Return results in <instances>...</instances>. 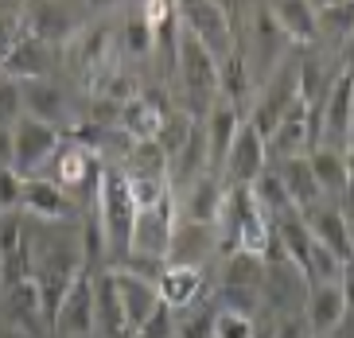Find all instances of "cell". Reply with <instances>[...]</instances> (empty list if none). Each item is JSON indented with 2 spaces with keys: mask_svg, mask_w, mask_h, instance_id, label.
<instances>
[{
  "mask_svg": "<svg viewBox=\"0 0 354 338\" xmlns=\"http://www.w3.org/2000/svg\"><path fill=\"white\" fill-rule=\"evenodd\" d=\"M308 164L315 171V183L331 195H346V156L335 152V148H312L308 152Z\"/></svg>",
  "mask_w": 354,
  "mask_h": 338,
  "instance_id": "484cf974",
  "label": "cell"
},
{
  "mask_svg": "<svg viewBox=\"0 0 354 338\" xmlns=\"http://www.w3.org/2000/svg\"><path fill=\"white\" fill-rule=\"evenodd\" d=\"M315 28L319 35H331L335 43H346L354 35V4H327L315 12Z\"/></svg>",
  "mask_w": 354,
  "mask_h": 338,
  "instance_id": "f1b7e54d",
  "label": "cell"
},
{
  "mask_svg": "<svg viewBox=\"0 0 354 338\" xmlns=\"http://www.w3.org/2000/svg\"><path fill=\"white\" fill-rule=\"evenodd\" d=\"M0 167H12V129L0 124Z\"/></svg>",
  "mask_w": 354,
  "mask_h": 338,
  "instance_id": "8d00e7d4",
  "label": "cell"
},
{
  "mask_svg": "<svg viewBox=\"0 0 354 338\" xmlns=\"http://www.w3.org/2000/svg\"><path fill=\"white\" fill-rule=\"evenodd\" d=\"M269 338H308V319H300V315H288L281 323V327L272 330Z\"/></svg>",
  "mask_w": 354,
  "mask_h": 338,
  "instance_id": "d590c367",
  "label": "cell"
},
{
  "mask_svg": "<svg viewBox=\"0 0 354 338\" xmlns=\"http://www.w3.org/2000/svg\"><path fill=\"white\" fill-rule=\"evenodd\" d=\"M265 280V261L257 253H230L226 256V272H222V288H245L257 292Z\"/></svg>",
  "mask_w": 354,
  "mask_h": 338,
  "instance_id": "4316f807",
  "label": "cell"
},
{
  "mask_svg": "<svg viewBox=\"0 0 354 338\" xmlns=\"http://www.w3.org/2000/svg\"><path fill=\"white\" fill-rule=\"evenodd\" d=\"M94 315H97V335L102 338H133L125 323V311H121V299H117V284L113 272L102 268L94 272Z\"/></svg>",
  "mask_w": 354,
  "mask_h": 338,
  "instance_id": "d6986e66",
  "label": "cell"
},
{
  "mask_svg": "<svg viewBox=\"0 0 354 338\" xmlns=\"http://www.w3.org/2000/svg\"><path fill=\"white\" fill-rule=\"evenodd\" d=\"M156 288H160V299H164L171 311H183L195 303L198 288H203V272L198 268H187V265H164L156 276Z\"/></svg>",
  "mask_w": 354,
  "mask_h": 338,
  "instance_id": "7402d4cb",
  "label": "cell"
},
{
  "mask_svg": "<svg viewBox=\"0 0 354 338\" xmlns=\"http://www.w3.org/2000/svg\"><path fill=\"white\" fill-rule=\"evenodd\" d=\"M109 272H113L117 299H121L129 330H136L160 303H164V299H160V288H156V276H145V272H133V268H109Z\"/></svg>",
  "mask_w": 354,
  "mask_h": 338,
  "instance_id": "30bf717a",
  "label": "cell"
},
{
  "mask_svg": "<svg viewBox=\"0 0 354 338\" xmlns=\"http://www.w3.org/2000/svg\"><path fill=\"white\" fill-rule=\"evenodd\" d=\"M176 16H179V28L195 35L218 62L226 55H234V47H238L234 20H230V8L222 0H176Z\"/></svg>",
  "mask_w": 354,
  "mask_h": 338,
  "instance_id": "7a4b0ae2",
  "label": "cell"
},
{
  "mask_svg": "<svg viewBox=\"0 0 354 338\" xmlns=\"http://www.w3.org/2000/svg\"><path fill=\"white\" fill-rule=\"evenodd\" d=\"M354 121V78L339 74L323 97V105H312V129H319V148H346Z\"/></svg>",
  "mask_w": 354,
  "mask_h": 338,
  "instance_id": "3957f363",
  "label": "cell"
},
{
  "mask_svg": "<svg viewBox=\"0 0 354 338\" xmlns=\"http://www.w3.org/2000/svg\"><path fill=\"white\" fill-rule=\"evenodd\" d=\"M308 222V229H312V237L319 241L323 249H331V256L339 261V265H351L354 256V237H351V225H346V214L339 210V206H319L315 214L304 218Z\"/></svg>",
  "mask_w": 354,
  "mask_h": 338,
  "instance_id": "9a60e30c",
  "label": "cell"
},
{
  "mask_svg": "<svg viewBox=\"0 0 354 338\" xmlns=\"http://www.w3.org/2000/svg\"><path fill=\"white\" fill-rule=\"evenodd\" d=\"M0 71L8 74V78H16V82H35V78H47V71H51V47L43 39H35L32 31H24L20 43L12 47V55L4 59V66Z\"/></svg>",
  "mask_w": 354,
  "mask_h": 338,
  "instance_id": "ffe728a7",
  "label": "cell"
},
{
  "mask_svg": "<svg viewBox=\"0 0 354 338\" xmlns=\"http://www.w3.org/2000/svg\"><path fill=\"white\" fill-rule=\"evenodd\" d=\"M133 338H176V311L167 308V303H160V308L133 330Z\"/></svg>",
  "mask_w": 354,
  "mask_h": 338,
  "instance_id": "1f68e13d",
  "label": "cell"
},
{
  "mask_svg": "<svg viewBox=\"0 0 354 338\" xmlns=\"http://www.w3.org/2000/svg\"><path fill=\"white\" fill-rule=\"evenodd\" d=\"M20 210L28 218H35V222H66V218L74 214V198L66 195L63 187H55L51 179H39V175H32V179H24V195H20Z\"/></svg>",
  "mask_w": 354,
  "mask_h": 338,
  "instance_id": "4fadbf2b",
  "label": "cell"
},
{
  "mask_svg": "<svg viewBox=\"0 0 354 338\" xmlns=\"http://www.w3.org/2000/svg\"><path fill=\"white\" fill-rule=\"evenodd\" d=\"M308 133H312V105L304 102V97H296V102L284 109L281 124L272 129V136L265 140V148H269V156H277V160H288V156H296L300 148H308Z\"/></svg>",
  "mask_w": 354,
  "mask_h": 338,
  "instance_id": "2e32d148",
  "label": "cell"
},
{
  "mask_svg": "<svg viewBox=\"0 0 354 338\" xmlns=\"http://www.w3.org/2000/svg\"><path fill=\"white\" fill-rule=\"evenodd\" d=\"M63 136L66 133L35 121V117H20V121L12 124V171L24 175V179H32L39 167L51 164V156L59 152Z\"/></svg>",
  "mask_w": 354,
  "mask_h": 338,
  "instance_id": "277c9868",
  "label": "cell"
},
{
  "mask_svg": "<svg viewBox=\"0 0 354 338\" xmlns=\"http://www.w3.org/2000/svg\"><path fill=\"white\" fill-rule=\"evenodd\" d=\"M335 4H354V0H335Z\"/></svg>",
  "mask_w": 354,
  "mask_h": 338,
  "instance_id": "60d3db41",
  "label": "cell"
},
{
  "mask_svg": "<svg viewBox=\"0 0 354 338\" xmlns=\"http://www.w3.org/2000/svg\"><path fill=\"white\" fill-rule=\"evenodd\" d=\"M327 4H335V0H312V8L319 12V8H327Z\"/></svg>",
  "mask_w": 354,
  "mask_h": 338,
  "instance_id": "ab89813d",
  "label": "cell"
},
{
  "mask_svg": "<svg viewBox=\"0 0 354 338\" xmlns=\"http://www.w3.org/2000/svg\"><path fill=\"white\" fill-rule=\"evenodd\" d=\"M253 198H257L261 210L269 214V222H277V218H284V214H292V210H296L277 171H261V179L253 183Z\"/></svg>",
  "mask_w": 354,
  "mask_h": 338,
  "instance_id": "83f0119b",
  "label": "cell"
},
{
  "mask_svg": "<svg viewBox=\"0 0 354 338\" xmlns=\"http://www.w3.org/2000/svg\"><path fill=\"white\" fill-rule=\"evenodd\" d=\"M24 117V86L0 71V124H16Z\"/></svg>",
  "mask_w": 354,
  "mask_h": 338,
  "instance_id": "f546056e",
  "label": "cell"
},
{
  "mask_svg": "<svg viewBox=\"0 0 354 338\" xmlns=\"http://www.w3.org/2000/svg\"><path fill=\"white\" fill-rule=\"evenodd\" d=\"M241 129V109H234L230 102H214L207 109V124H203V133H207V160H210V175H218L222 179V167H226V156H230V144L238 136Z\"/></svg>",
  "mask_w": 354,
  "mask_h": 338,
  "instance_id": "5bb4252c",
  "label": "cell"
},
{
  "mask_svg": "<svg viewBox=\"0 0 354 338\" xmlns=\"http://www.w3.org/2000/svg\"><path fill=\"white\" fill-rule=\"evenodd\" d=\"M97 330V315H94V272H82V276L71 284L66 299L59 303V315L51 323L55 338H94Z\"/></svg>",
  "mask_w": 354,
  "mask_h": 338,
  "instance_id": "52a82bcc",
  "label": "cell"
},
{
  "mask_svg": "<svg viewBox=\"0 0 354 338\" xmlns=\"http://www.w3.org/2000/svg\"><path fill=\"white\" fill-rule=\"evenodd\" d=\"M55 171L51 183L55 187H66V195H94V187L102 183V160H97L86 144H78L74 136H63V144H59V152L51 156V164H47Z\"/></svg>",
  "mask_w": 354,
  "mask_h": 338,
  "instance_id": "8992f818",
  "label": "cell"
},
{
  "mask_svg": "<svg viewBox=\"0 0 354 338\" xmlns=\"http://www.w3.org/2000/svg\"><path fill=\"white\" fill-rule=\"evenodd\" d=\"M117 0H90V8H113Z\"/></svg>",
  "mask_w": 354,
  "mask_h": 338,
  "instance_id": "f35d334b",
  "label": "cell"
},
{
  "mask_svg": "<svg viewBox=\"0 0 354 338\" xmlns=\"http://www.w3.org/2000/svg\"><path fill=\"white\" fill-rule=\"evenodd\" d=\"M351 144H354V121H351Z\"/></svg>",
  "mask_w": 354,
  "mask_h": 338,
  "instance_id": "b9f144b4",
  "label": "cell"
},
{
  "mask_svg": "<svg viewBox=\"0 0 354 338\" xmlns=\"http://www.w3.org/2000/svg\"><path fill=\"white\" fill-rule=\"evenodd\" d=\"M304 319H308V330H315V335H327V330L343 327V319H346V284L343 280H323V284L308 288Z\"/></svg>",
  "mask_w": 354,
  "mask_h": 338,
  "instance_id": "7c38bea8",
  "label": "cell"
},
{
  "mask_svg": "<svg viewBox=\"0 0 354 338\" xmlns=\"http://www.w3.org/2000/svg\"><path fill=\"white\" fill-rule=\"evenodd\" d=\"M222 198H226V187H222L218 175H210V171L198 175L195 183H187V210H183V218H187V222L218 225Z\"/></svg>",
  "mask_w": 354,
  "mask_h": 338,
  "instance_id": "603a6c76",
  "label": "cell"
},
{
  "mask_svg": "<svg viewBox=\"0 0 354 338\" xmlns=\"http://www.w3.org/2000/svg\"><path fill=\"white\" fill-rule=\"evenodd\" d=\"M214 249H218V225L176 218V229H171V245H167V261H164V265L198 268L210 253H214Z\"/></svg>",
  "mask_w": 354,
  "mask_h": 338,
  "instance_id": "8fae6325",
  "label": "cell"
},
{
  "mask_svg": "<svg viewBox=\"0 0 354 338\" xmlns=\"http://www.w3.org/2000/svg\"><path fill=\"white\" fill-rule=\"evenodd\" d=\"M257 327H253L250 315H238V311H214V338H253Z\"/></svg>",
  "mask_w": 354,
  "mask_h": 338,
  "instance_id": "d6a6232c",
  "label": "cell"
},
{
  "mask_svg": "<svg viewBox=\"0 0 354 338\" xmlns=\"http://www.w3.org/2000/svg\"><path fill=\"white\" fill-rule=\"evenodd\" d=\"M28 31V24H24V16L16 8H4L0 4V66H4V59L12 55V47L20 43V35Z\"/></svg>",
  "mask_w": 354,
  "mask_h": 338,
  "instance_id": "4dcf8cb0",
  "label": "cell"
},
{
  "mask_svg": "<svg viewBox=\"0 0 354 338\" xmlns=\"http://www.w3.org/2000/svg\"><path fill=\"white\" fill-rule=\"evenodd\" d=\"M71 59H74V71L86 74V78L94 82L97 74L109 66V28H82V31H74Z\"/></svg>",
  "mask_w": 354,
  "mask_h": 338,
  "instance_id": "44dd1931",
  "label": "cell"
},
{
  "mask_svg": "<svg viewBox=\"0 0 354 338\" xmlns=\"http://www.w3.org/2000/svg\"><path fill=\"white\" fill-rule=\"evenodd\" d=\"M0 338H39V335H32V330L20 327V323H8V327H0Z\"/></svg>",
  "mask_w": 354,
  "mask_h": 338,
  "instance_id": "74e56055",
  "label": "cell"
},
{
  "mask_svg": "<svg viewBox=\"0 0 354 338\" xmlns=\"http://www.w3.org/2000/svg\"><path fill=\"white\" fill-rule=\"evenodd\" d=\"M176 74H179V82H183V90H187L195 102H203L207 109L218 102V59H214L195 35H187L183 28H179Z\"/></svg>",
  "mask_w": 354,
  "mask_h": 338,
  "instance_id": "5b68a950",
  "label": "cell"
},
{
  "mask_svg": "<svg viewBox=\"0 0 354 338\" xmlns=\"http://www.w3.org/2000/svg\"><path fill=\"white\" fill-rule=\"evenodd\" d=\"M269 164V148H265V136L253 129V124H241L234 144H230V156H226V167L222 175L230 179V187H253L261 179Z\"/></svg>",
  "mask_w": 354,
  "mask_h": 338,
  "instance_id": "ba28073f",
  "label": "cell"
},
{
  "mask_svg": "<svg viewBox=\"0 0 354 338\" xmlns=\"http://www.w3.org/2000/svg\"><path fill=\"white\" fill-rule=\"evenodd\" d=\"M272 16V24L281 28V35L288 43H300V47H312L319 39V28H315V8L312 0H269L265 4Z\"/></svg>",
  "mask_w": 354,
  "mask_h": 338,
  "instance_id": "ac0fdd59",
  "label": "cell"
},
{
  "mask_svg": "<svg viewBox=\"0 0 354 338\" xmlns=\"http://www.w3.org/2000/svg\"><path fill=\"white\" fill-rule=\"evenodd\" d=\"M94 210L105 229V253L109 265H121L133 249V225H136V203L129 191V175L117 164H102V183L94 195Z\"/></svg>",
  "mask_w": 354,
  "mask_h": 338,
  "instance_id": "6da1fadb",
  "label": "cell"
},
{
  "mask_svg": "<svg viewBox=\"0 0 354 338\" xmlns=\"http://www.w3.org/2000/svg\"><path fill=\"white\" fill-rule=\"evenodd\" d=\"M24 195V175H16L12 167H0V214H16Z\"/></svg>",
  "mask_w": 354,
  "mask_h": 338,
  "instance_id": "836d02e7",
  "label": "cell"
},
{
  "mask_svg": "<svg viewBox=\"0 0 354 338\" xmlns=\"http://www.w3.org/2000/svg\"><path fill=\"white\" fill-rule=\"evenodd\" d=\"M20 86H24V117H35V121L51 124V129H59L66 136L78 129V121H74V113H71V97L55 82L35 78V82H20Z\"/></svg>",
  "mask_w": 354,
  "mask_h": 338,
  "instance_id": "9c48e42d",
  "label": "cell"
},
{
  "mask_svg": "<svg viewBox=\"0 0 354 338\" xmlns=\"http://www.w3.org/2000/svg\"><path fill=\"white\" fill-rule=\"evenodd\" d=\"M117 167H121L129 179H167V156L156 140H133L129 156Z\"/></svg>",
  "mask_w": 354,
  "mask_h": 338,
  "instance_id": "d4e9b609",
  "label": "cell"
},
{
  "mask_svg": "<svg viewBox=\"0 0 354 338\" xmlns=\"http://www.w3.org/2000/svg\"><path fill=\"white\" fill-rule=\"evenodd\" d=\"M4 303L12 311V323L28 327L32 335H39L47 323H43V308H39V288L35 280H20V284H8L4 288Z\"/></svg>",
  "mask_w": 354,
  "mask_h": 338,
  "instance_id": "cb8c5ba5",
  "label": "cell"
},
{
  "mask_svg": "<svg viewBox=\"0 0 354 338\" xmlns=\"http://www.w3.org/2000/svg\"><path fill=\"white\" fill-rule=\"evenodd\" d=\"M121 43H125L129 55H148V51H152V31H148L145 20H133V24H125Z\"/></svg>",
  "mask_w": 354,
  "mask_h": 338,
  "instance_id": "e575fe53",
  "label": "cell"
},
{
  "mask_svg": "<svg viewBox=\"0 0 354 338\" xmlns=\"http://www.w3.org/2000/svg\"><path fill=\"white\" fill-rule=\"evenodd\" d=\"M277 175H281V183H284V191H288V198H292V206H296L300 218L319 210L323 187L315 183V171H312V164H308V156H288V160H281Z\"/></svg>",
  "mask_w": 354,
  "mask_h": 338,
  "instance_id": "e0dca14e",
  "label": "cell"
}]
</instances>
